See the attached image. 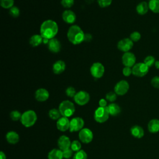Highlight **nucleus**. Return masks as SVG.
<instances>
[{
	"label": "nucleus",
	"mask_w": 159,
	"mask_h": 159,
	"mask_svg": "<svg viewBox=\"0 0 159 159\" xmlns=\"http://www.w3.org/2000/svg\"><path fill=\"white\" fill-rule=\"evenodd\" d=\"M49 93L45 88H39L35 93V98L39 102L47 101L49 98Z\"/></svg>",
	"instance_id": "f3484780"
},
{
	"label": "nucleus",
	"mask_w": 159,
	"mask_h": 159,
	"mask_svg": "<svg viewBox=\"0 0 159 159\" xmlns=\"http://www.w3.org/2000/svg\"><path fill=\"white\" fill-rule=\"evenodd\" d=\"M130 133L133 137L137 139H141L144 135V130L143 128L137 125H135L131 127Z\"/></svg>",
	"instance_id": "aec40b11"
},
{
	"label": "nucleus",
	"mask_w": 159,
	"mask_h": 159,
	"mask_svg": "<svg viewBox=\"0 0 159 159\" xmlns=\"http://www.w3.org/2000/svg\"><path fill=\"white\" fill-rule=\"evenodd\" d=\"M0 158L1 159H6V157L5 153L3 152H0Z\"/></svg>",
	"instance_id": "a18cd8bd"
},
{
	"label": "nucleus",
	"mask_w": 159,
	"mask_h": 159,
	"mask_svg": "<svg viewBox=\"0 0 159 159\" xmlns=\"http://www.w3.org/2000/svg\"><path fill=\"white\" fill-rule=\"evenodd\" d=\"M58 32V24L55 21L52 19L44 20L40 27V34L43 38L48 39L49 40L55 38Z\"/></svg>",
	"instance_id": "f257e3e1"
},
{
	"label": "nucleus",
	"mask_w": 159,
	"mask_h": 159,
	"mask_svg": "<svg viewBox=\"0 0 159 159\" xmlns=\"http://www.w3.org/2000/svg\"><path fill=\"white\" fill-rule=\"evenodd\" d=\"M132 69V75L137 77H143L148 73L149 67L143 62H139L135 63Z\"/></svg>",
	"instance_id": "423d86ee"
},
{
	"label": "nucleus",
	"mask_w": 159,
	"mask_h": 159,
	"mask_svg": "<svg viewBox=\"0 0 159 159\" xmlns=\"http://www.w3.org/2000/svg\"><path fill=\"white\" fill-rule=\"evenodd\" d=\"M9 13L12 17L16 18V17H19V16L20 15V10L17 6H14L11 8L9 9Z\"/></svg>",
	"instance_id": "2f4dec72"
},
{
	"label": "nucleus",
	"mask_w": 159,
	"mask_h": 159,
	"mask_svg": "<svg viewBox=\"0 0 159 159\" xmlns=\"http://www.w3.org/2000/svg\"><path fill=\"white\" fill-rule=\"evenodd\" d=\"M134 42H132L130 38L122 39L120 40L117 44V48L124 53L130 52V50L132 48Z\"/></svg>",
	"instance_id": "9d476101"
},
{
	"label": "nucleus",
	"mask_w": 159,
	"mask_h": 159,
	"mask_svg": "<svg viewBox=\"0 0 159 159\" xmlns=\"http://www.w3.org/2000/svg\"><path fill=\"white\" fill-rule=\"evenodd\" d=\"M73 98L75 102L77 104L84 106L89 101L90 96L89 93L85 91H80L76 93Z\"/></svg>",
	"instance_id": "6e6552de"
},
{
	"label": "nucleus",
	"mask_w": 159,
	"mask_h": 159,
	"mask_svg": "<svg viewBox=\"0 0 159 159\" xmlns=\"http://www.w3.org/2000/svg\"><path fill=\"white\" fill-rule=\"evenodd\" d=\"M66 68V64L63 60H59L56 61L52 66L53 72L56 75H59L62 73Z\"/></svg>",
	"instance_id": "6ab92c4d"
},
{
	"label": "nucleus",
	"mask_w": 159,
	"mask_h": 159,
	"mask_svg": "<svg viewBox=\"0 0 159 159\" xmlns=\"http://www.w3.org/2000/svg\"><path fill=\"white\" fill-rule=\"evenodd\" d=\"M78 137L83 143H88L92 141L93 139V134L89 129L83 128L80 131Z\"/></svg>",
	"instance_id": "ddd939ff"
},
{
	"label": "nucleus",
	"mask_w": 159,
	"mask_h": 159,
	"mask_svg": "<svg viewBox=\"0 0 159 159\" xmlns=\"http://www.w3.org/2000/svg\"><path fill=\"white\" fill-rule=\"evenodd\" d=\"M106 99L109 102H114L117 99V94L114 91L108 92L106 95Z\"/></svg>",
	"instance_id": "72a5a7b5"
},
{
	"label": "nucleus",
	"mask_w": 159,
	"mask_h": 159,
	"mask_svg": "<svg viewBox=\"0 0 159 159\" xmlns=\"http://www.w3.org/2000/svg\"><path fill=\"white\" fill-rule=\"evenodd\" d=\"M122 62L125 66L132 68L136 63L135 55L130 52H125L122 57Z\"/></svg>",
	"instance_id": "f8f14e48"
},
{
	"label": "nucleus",
	"mask_w": 159,
	"mask_h": 159,
	"mask_svg": "<svg viewBox=\"0 0 159 159\" xmlns=\"http://www.w3.org/2000/svg\"><path fill=\"white\" fill-rule=\"evenodd\" d=\"M57 143L59 149L63 151L70 148L71 143L70 142L69 137H68L66 135H61L59 137Z\"/></svg>",
	"instance_id": "a211bd4d"
},
{
	"label": "nucleus",
	"mask_w": 159,
	"mask_h": 159,
	"mask_svg": "<svg viewBox=\"0 0 159 159\" xmlns=\"http://www.w3.org/2000/svg\"><path fill=\"white\" fill-rule=\"evenodd\" d=\"M112 1V0H97L98 5L102 8L109 6L111 4Z\"/></svg>",
	"instance_id": "58836bf2"
},
{
	"label": "nucleus",
	"mask_w": 159,
	"mask_h": 159,
	"mask_svg": "<svg viewBox=\"0 0 159 159\" xmlns=\"http://www.w3.org/2000/svg\"><path fill=\"white\" fill-rule=\"evenodd\" d=\"M6 137L7 141L11 144H16L19 140V136L18 134L14 131L8 132Z\"/></svg>",
	"instance_id": "b1692460"
},
{
	"label": "nucleus",
	"mask_w": 159,
	"mask_h": 159,
	"mask_svg": "<svg viewBox=\"0 0 159 159\" xmlns=\"http://www.w3.org/2000/svg\"><path fill=\"white\" fill-rule=\"evenodd\" d=\"M148 1H150V0H148Z\"/></svg>",
	"instance_id": "09e8293b"
},
{
	"label": "nucleus",
	"mask_w": 159,
	"mask_h": 159,
	"mask_svg": "<svg viewBox=\"0 0 159 159\" xmlns=\"http://www.w3.org/2000/svg\"><path fill=\"white\" fill-rule=\"evenodd\" d=\"M149 9L155 14H159V0H150L148 2Z\"/></svg>",
	"instance_id": "bb28decb"
},
{
	"label": "nucleus",
	"mask_w": 159,
	"mask_h": 159,
	"mask_svg": "<svg viewBox=\"0 0 159 159\" xmlns=\"http://www.w3.org/2000/svg\"><path fill=\"white\" fill-rule=\"evenodd\" d=\"M154 65H155V68L157 69H159V61L158 60L155 61Z\"/></svg>",
	"instance_id": "49530a36"
},
{
	"label": "nucleus",
	"mask_w": 159,
	"mask_h": 159,
	"mask_svg": "<svg viewBox=\"0 0 159 159\" xmlns=\"http://www.w3.org/2000/svg\"><path fill=\"white\" fill-rule=\"evenodd\" d=\"M58 110L62 116L68 117L74 114L75 111V106L71 101L65 100L60 104Z\"/></svg>",
	"instance_id": "7ed1b4c3"
},
{
	"label": "nucleus",
	"mask_w": 159,
	"mask_h": 159,
	"mask_svg": "<svg viewBox=\"0 0 159 159\" xmlns=\"http://www.w3.org/2000/svg\"><path fill=\"white\" fill-rule=\"evenodd\" d=\"M47 47L51 52L57 53L60 51L61 45L60 42L57 39L53 38L49 40Z\"/></svg>",
	"instance_id": "2eb2a0df"
},
{
	"label": "nucleus",
	"mask_w": 159,
	"mask_h": 159,
	"mask_svg": "<svg viewBox=\"0 0 159 159\" xmlns=\"http://www.w3.org/2000/svg\"><path fill=\"white\" fill-rule=\"evenodd\" d=\"M107 107L109 114L112 116H116L118 115L121 111L120 106L116 103L112 102L109 104Z\"/></svg>",
	"instance_id": "a878e982"
},
{
	"label": "nucleus",
	"mask_w": 159,
	"mask_h": 159,
	"mask_svg": "<svg viewBox=\"0 0 159 159\" xmlns=\"http://www.w3.org/2000/svg\"><path fill=\"white\" fill-rule=\"evenodd\" d=\"M84 35L83 30L78 25H71L67 32V38L73 45H78L84 42Z\"/></svg>",
	"instance_id": "f03ea898"
},
{
	"label": "nucleus",
	"mask_w": 159,
	"mask_h": 159,
	"mask_svg": "<svg viewBox=\"0 0 159 159\" xmlns=\"http://www.w3.org/2000/svg\"><path fill=\"white\" fill-rule=\"evenodd\" d=\"M21 117H22L21 113L17 110L12 111L10 113V117L14 121H17V120H19V119L20 120Z\"/></svg>",
	"instance_id": "473e14b6"
},
{
	"label": "nucleus",
	"mask_w": 159,
	"mask_h": 159,
	"mask_svg": "<svg viewBox=\"0 0 159 159\" xmlns=\"http://www.w3.org/2000/svg\"><path fill=\"white\" fill-rule=\"evenodd\" d=\"M14 0H0V4L4 9H10L14 6Z\"/></svg>",
	"instance_id": "c85d7f7f"
},
{
	"label": "nucleus",
	"mask_w": 159,
	"mask_h": 159,
	"mask_svg": "<svg viewBox=\"0 0 159 159\" xmlns=\"http://www.w3.org/2000/svg\"><path fill=\"white\" fill-rule=\"evenodd\" d=\"M74 0H61V4L62 6L67 9L71 7L74 4Z\"/></svg>",
	"instance_id": "e433bc0d"
},
{
	"label": "nucleus",
	"mask_w": 159,
	"mask_h": 159,
	"mask_svg": "<svg viewBox=\"0 0 159 159\" xmlns=\"http://www.w3.org/2000/svg\"><path fill=\"white\" fill-rule=\"evenodd\" d=\"M122 74L125 76H129L132 74V69L131 67L129 66H124L122 69Z\"/></svg>",
	"instance_id": "79ce46f5"
},
{
	"label": "nucleus",
	"mask_w": 159,
	"mask_h": 159,
	"mask_svg": "<svg viewBox=\"0 0 159 159\" xmlns=\"http://www.w3.org/2000/svg\"><path fill=\"white\" fill-rule=\"evenodd\" d=\"M105 68L100 62H95L90 67V73L94 78H101L104 74Z\"/></svg>",
	"instance_id": "0eeeda50"
},
{
	"label": "nucleus",
	"mask_w": 159,
	"mask_h": 159,
	"mask_svg": "<svg viewBox=\"0 0 159 159\" xmlns=\"http://www.w3.org/2000/svg\"><path fill=\"white\" fill-rule=\"evenodd\" d=\"M85 1H86V2H88V3H92L94 0H85Z\"/></svg>",
	"instance_id": "de8ad7c7"
},
{
	"label": "nucleus",
	"mask_w": 159,
	"mask_h": 159,
	"mask_svg": "<svg viewBox=\"0 0 159 159\" xmlns=\"http://www.w3.org/2000/svg\"><path fill=\"white\" fill-rule=\"evenodd\" d=\"M48 116L52 120H58L60 118L61 114L60 111L57 109H52L48 112Z\"/></svg>",
	"instance_id": "cd10ccee"
},
{
	"label": "nucleus",
	"mask_w": 159,
	"mask_h": 159,
	"mask_svg": "<svg viewBox=\"0 0 159 159\" xmlns=\"http://www.w3.org/2000/svg\"><path fill=\"white\" fill-rule=\"evenodd\" d=\"M70 121L68 119V117L62 116L57 122V129L61 131L65 132L70 129Z\"/></svg>",
	"instance_id": "dca6fc26"
},
{
	"label": "nucleus",
	"mask_w": 159,
	"mask_h": 159,
	"mask_svg": "<svg viewBox=\"0 0 159 159\" xmlns=\"http://www.w3.org/2000/svg\"><path fill=\"white\" fill-rule=\"evenodd\" d=\"M65 93H66V94L67 96H68L70 98H74L77 92H76L75 89L73 86H68L66 89Z\"/></svg>",
	"instance_id": "4c0bfd02"
},
{
	"label": "nucleus",
	"mask_w": 159,
	"mask_h": 159,
	"mask_svg": "<svg viewBox=\"0 0 159 159\" xmlns=\"http://www.w3.org/2000/svg\"><path fill=\"white\" fill-rule=\"evenodd\" d=\"M148 130L150 133H157L159 132V119H153L148 123Z\"/></svg>",
	"instance_id": "412c9836"
},
{
	"label": "nucleus",
	"mask_w": 159,
	"mask_h": 159,
	"mask_svg": "<svg viewBox=\"0 0 159 159\" xmlns=\"http://www.w3.org/2000/svg\"><path fill=\"white\" fill-rule=\"evenodd\" d=\"M151 84L153 88L159 89V76H155L152 78Z\"/></svg>",
	"instance_id": "ea45409f"
},
{
	"label": "nucleus",
	"mask_w": 159,
	"mask_h": 159,
	"mask_svg": "<svg viewBox=\"0 0 159 159\" xmlns=\"http://www.w3.org/2000/svg\"><path fill=\"white\" fill-rule=\"evenodd\" d=\"M129 38L131 39V40L132 42H138L140 39L141 34L138 31H134L130 34Z\"/></svg>",
	"instance_id": "c9c22d12"
},
{
	"label": "nucleus",
	"mask_w": 159,
	"mask_h": 159,
	"mask_svg": "<svg viewBox=\"0 0 159 159\" xmlns=\"http://www.w3.org/2000/svg\"><path fill=\"white\" fill-rule=\"evenodd\" d=\"M37 119V116L35 112L32 110H28L22 114L20 122L24 126L30 127L35 124Z\"/></svg>",
	"instance_id": "20e7f679"
},
{
	"label": "nucleus",
	"mask_w": 159,
	"mask_h": 159,
	"mask_svg": "<svg viewBox=\"0 0 159 159\" xmlns=\"http://www.w3.org/2000/svg\"><path fill=\"white\" fill-rule=\"evenodd\" d=\"M109 112L107 107H98L94 112V119L99 123L106 122L109 116Z\"/></svg>",
	"instance_id": "39448f33"
},
{
	"label": "nucleus",
	"mask_w": 159,
	"mask_h": 159,
	"mask_svg": "<svg viewBox=\"0 0 159 159\" xmlns=\"http://www.w3.org/2000/svg\"><path fill=\"white\" fill-rule=\"evenodd\" d=\"M63 152L60 149L53 148L48 153V159H62Z\"/></svg>",
	"instance_id": "393cba45"
},
{
	"label": "nucleus",
	"mask_w": 159,
	"mask_h": 159,
	"mask_svg": "<svg viewBox=\"0 0 159 159\" xmlns=\"http://www.w3.org/2000/svg\"><path fill=\"white\" fill-rule=\"evenodd\" d=\"M70 148L73 152H78L81 150V145L78 140H74L71 142Z\"/></svg>",
	"instance_id": "f704fd0d"
},
{
	"label": "nucleus",
	"mask_w": 159,
	"mask_h": 159,
	"mask_svg": "<svg viewBox=\"0 0 159 159\" xmlns=\"http://www.w3.org/2000/svg\"><path fill=\"white\" fill-rule=\"evenodd\" d=\"M29 43L33 47H36L43 43V37L40 34H34L29 39Z\"/></svg>",
	"instance_id": "4be33fe9"
},
{
	"label": "nucleus",
	"mask_w": 159,
	"mask_h": 159,
	"mask_svg": "<svg viewBox=\"0 0 159 159\" xmlns=\"http://www.w3.org/2000/svg\"><path fill=\"white\" fill-rule=\"evenodd\" d=\"M155 58L152 56V55H148V56H147L144 60H143V63L147 65L149 68L151 67L152 66H153L154 64H155Z\"/></svg>",
	"instance_id": "c756f323"
},
{
	"label": "nucleus",
	"mask_w": 159,
	"mask_h": 159,
	"mask_svg": "<svg viewBox=\"0 0 159 159\" xmlns=\"http://www.w3.org/2000/svg\"><path fill=\"white\" fill-rule=\"evenodd\" d=\"M73 159H87V154L84 150H80L76 152Z\"/></svg>",
	"instance_id": "7c9ffc66"
},
{
	"label": "nucleus",
	"mask_w": 159,
	"mask_h": 159,
	"mask_svg": "<svg viewBox=\"0 0 159 159\" xmlns=\"http://www.w3.org/2000/svg\"><path fill=\"white\" fill-rule=\"evenodd\" d=\"M129 89V83L124 80L118 81L114 86V92L117 95L123 96L125 94Z\"/></svg>",
	"instance_id": "1a4fd4ad"
},
{
	"label": "nucleus",
	"mask_w": 159,
	"mask_h": 159,
	"mask_svg": "<svg viewBox=\"0 0 159 159\" xmlns=\"http://www.w3.org/2000/svg\"><path fill=\"white\" fill-rule=\"evenodd\" d=\"M63 158H66V159H68L70 158L72 155H73V150H71V148H69L68 149H66L65 150H63Z\"/></svg>",
	"instance_id": "a19ab883"
},
{
	"label": "nucleus",
	"mask_w": 159,
	"mask_h": 159,
	"mask_svg": "<svg viewBox=\"0 0 159 159\" xmlns=\"http://www.w3.org/2000/svg\"><path fill=\"white\" fill-rule=\"evenodd\" d=\"M99 105L100 107H107V101L104 99H101L99 101Z\"/></svg>",
	"instance_id": "c03bdc74"
},
{
	"label": "nucleus",
	"mask_w": 159,
	"mask_h": 159,
	"mask_svg": "<svg viewBox=\"0 0 159 159\" xmlns=\"http://www.w3.org/2000/svg\"><path fill=\"white\" fill-rule=\"evenodd\" d=\"M84 124V122L81 117H74L70 120L69 130L71 132L80 131L82 129H83Z\"/></svg>",
	"instance_id": "9b49d317"
},
{
	"label": "nucleus",
	"mask_w": 159,
	"mask_h": 159,
	"mask_svg": "<svg viewBox=\"0 0 159 159\" xmlns=\"http://www.w3.org/2000/svg\"><path fill=\"white\" fill-rule=\"evenodd\" d=\"M93 39V37H92V35L91 34H89V33H86L84 35V42H89L91 41Z\"/></svg>",
	"instance_id": "37998d69"
},
{
	"label": "nucleus",
	"mask_w": 159,
	"mask_h": 159,
	"mask_svg": "<svg viewBox=\"0 0 159 159\" xmlns=\"http://www.w3.org/2000/svg\"><path fill=\"white\" fill-rule=\"evenodd\" d=\"M62 19L63 20L66 24H72L76 21V16L73 11L70 9H66L63 12Z\"/></svg>",
	"instance_id": "4468645a"
},
{
	"label": "nucleus",
	"mask_w": 159,
	"mask_h": 159,
	"mask_svg": "<svg viewBox=\"0 0 159 159\" xmlns=\"http://www.w3.org/2000/svg\"><path fill=\"white\" fill-rule=\"evenodd\" d=\"M149 9L148 4L145 1L139 2L136 7V11L140 15H145L148 12Z\"/></svg>",
	"instance_id": "5701e85b"
}]
</instances>
